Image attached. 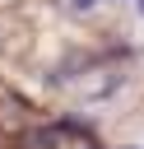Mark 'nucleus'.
I'll return each mask as SVG.
<instances>
[{"mask_svg":"<svg viewBox=\"0 0 144 149\" xmlns=\"http://www.w3.org/2000/svg\"><path fill=\"white\" fill-rule=\"evenodd\" d=\"M60 135H65L60 126H37V130L23 135V144H28V149H60Z\"/></svg>","mask_w":144,"mask_h":149,"instance_id":"f257e3e1","label":"nucleus"},{"mask_svg":"<svg viewBox=\"0 0 144 149\" xmlns=\"http://www.w3.org/2000/svg\"><path fill=\"white\" fill-rule=\"evenodd\" d=\"M93 5H98V0H70V9H79V14H84V9H93Z\"/></svg>","mask_w":144,"mask_h":149,"instance_id":"f03ea898","label":"nucleus"},{"mask_svg":"<svg viewBox=\"0 0 144 149\" xmlns=\"http://www.w3.org/2000/svg\"><path fill=\"white\" fill-rule=\"evenodd\" d=\"M135 9H139V14H144V0H135Z\"/></svg>","mask_w":144,"mask_h":149,"instance_id":"7ed1b4c3","label":"nucleus"}]
</instances>
